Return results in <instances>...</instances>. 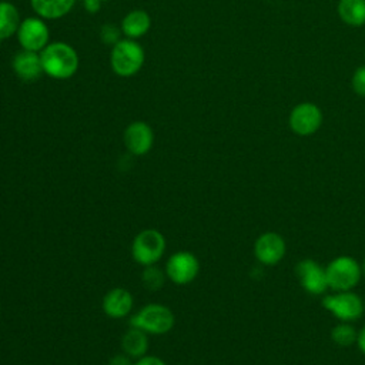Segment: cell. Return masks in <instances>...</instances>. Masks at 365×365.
<instances>
[{
  "instance_id": "7402d4cb",
  "label": "cell",
  "mask_w": 365,
  "mask_h": 365,
  "mask_svg": "<svg viewBox=\"0 0 365 365\" xmlns=\"http://www.w3.org/2000/svg\"><path fill=\"white\" fill-rule=\"evenodd\" d=\"M351 87L356 96L365 97V66H359L354 71L351 77Z\"/></svg>"
},
{
  "instance_id": "ffe728a7",
  "label": "cell",
  "mask_w": 365,
  "mask_h": 365,
  "mask_svg": "<svg viewBox=\"0 0 365 365\" xmlns=\"http://www.w3.org/2000/svg\"><path fill=\"white\" fill-rule=\"evenodd\" d=\"M165 277H167L165 272L161 271L158 267H155V264L147 265L141 271V284L147 291L155 292L163 288L165 282Z\"/></svg>"
},
{
  "instance_id": "7c38bea8",
  "label": "cell",
  "mask_w": 365,
  "mask_h": 365,
  "mask_svg": "<svg viewBox=\"0 0 365 365\" xmlns=\"http://www.w3.org/2000/svg\"><path fill=\"white\" fill-rule=\"evenodd\" d=\"M154 143V134L147 123H131L124 131V144L127 150L134 155L147 154Z\"/></svg>"
},
{
  "instance_id": "8992f818",
  "label": "cell",
  "mask_w": 365,
  "mask_h": 365,
  "mask_svg": "<svg viewBox=\"0 0 365 365\" xmlns=\"http://www.w3.org/2000/svg\"><path fill=\"white\" fill-rule=\"evenodd\" d=\"M322 305L334 317L345 322L358 319L365 308L362 299L351 291H338L336 294L327 295L322 299Z\"/></svg>"
},
{
  "instance_id": "9c48e42d",
  "label": "cell",
  "mask_w": 365,
  "mask_h": 365,
  "mask_svg": "<svg viewBox=\"0 0 365 365\" xmlns=\"http://www.w3.org/2000/svg\"><path fill=\"white\" fill-rule=\"evenodd\" d=\"M295 272L299 278L302 288L312 295H319L325 292L327 288H329L325 268H322L314 259L307 258L299 261L295 267Z\"/></svg>"
},
{
  "instance_id": "cb8c5ba5",
  "label": "cell",
  "mask_w": 365,
  "mask_h": 365,
  "mask_svg": "<svg viewBox=\"0 0 365 365\" xmlns=\"http://www.w3.org/2000/svg\"><path fill=\"white\" fill-rule=\"evenodd\" d=\"M133 365H165V362L154 355H143L137 358V361Z\"/></svg>"
},
{
  "instance_id": "44dd1931",
  "label": "cell",
  "mask_w": 365,
  "mask_h": 365,
  "mask_svg": "<svg viewBox=\"0 0 365 365\" xmlns=\"http://www.w3.org/2000/svg\"><path fill=\"white\" fill-rule=\"evenodd\" d=\"M331 338L339 346H349L356 341L358 334H356V331L352 325H349L346 322H342V324H338L332 328Z\"/></svg>"
},
{
  "instance_id": "9a60e30c",
  "label": "cell",
  "mask_w": 365,
  "mask_h": 365,
  "mask_svg": "<svg viewBox=\"0 0 365 365\" xmlns=\"http://www.w3.org/2000/svg\"><path fill=\"white\" fill-rule=\"evenodd\" d=\"M336 11L339 19L351 27L365 24V0H339Z\"/></svg>"
},
{
  "instance_id": "5bb4252c",
  "label": "cell",
  "mask_w": 365,
  "mask_h": 365,
  "mask_svg": "<svg viewBox=\"0 0 365 365\" xmlns=\"http://www.w3.org/2000/svg\"><path fill=\"white\" fill-rule=\"evenodd\" d=\"M13 68L16 74L26 83L36 81L40 77L41 71H44L41 58L36 54V51L29 50H24L14 57Z\"/></svg>"
},
{
  "instance_id": "2e32d148",
  "label": "cell",
  "mask_w": 365,
  "mask_h": 365,
  "mask_svg": "<svg viewBox=\"0 0 365 365\" xmlns=\"http://www.w3.org/2000/svg\"><path fill=\"white\" fill-rule=\"evenodd\" d=\"M121 348L123 352L127 354L130 358L143 356L148 348L147 334L138 328L130 327L121 338Z\"/></svg>"
},
{
  "instance_id": "ba28073f",
  "label": "cell",
  "mask_w": 365,
  "mask_h": 365,
  "mask_svg": "<svg viewBox=\"0 0 365 365\" xmlns=\"http://www.w3.org/2000/svg\"><path fill=\"white\" fill-rule=\"evenodd\" d=\"M200 272V262L190 251L174 252L165 264L167 278L177 285H187L192 282Z\"/></svg>"
},
{
  "instance_id": "4fadbf2b",
  "label": "cell",
  "mask_w": 365,
  "mask_h": 365,
  "mask_svg": "<svg viewBox=\"0 0 365 365\" xmlns=\"http://www.w3.org/2000/svg\"><path fill=\"white\" fill-rule=\"evenodd\" d=\"M103 311L108 318L118 319L124 318L131 312L133 308V295L125 288H113L110 289L101 302Z\"/></svg>"
},
{
  "instance_id": "8fae6325",
  "label": "cell",
  "mask_w": 365,
  "mask_h": 365,
  "mask_svg": "<svg viewBox=\"0 0 365 365\" xmlns=\"http://www.w3.org/2000/svg\"><path fill=\"white\" fill-rule=\"evenodd\" d=\"M19 41L24 50L38 51L47 46L48 29L38 19H26L17 30Z\"/></svg>"
},
{
  "instance_id": "3957f363",
  "label": "cell",
  "mask_w": 365,
  "mask_h": 365,
  "mask_svg": "<svg viewBox=\"0 0 365 365\" xmlns=\"http://www.w3.org/2000/svg\"><path fill=\"white\" fill-rule=\"evenodd\" d=\"M164 252L165 238L158 230L154 228L140 231L131 242V257L143 267L157 264Z\"/></svg>"
},
{
  "instance_id": "52a82bcc",
  "label": "cell",
  "mask_w": 365,
  "mask_h": 365,
  "mask_svg": "<svg viewBox=\"0 0 365 365\" xmlns=\"http://www.w3.org/2000/svg\"><path fill=\"white\" fill-rule=\"evenodd\" d=\"M289 128L292 133L301 137L312 135L317 133L322 124V111L321 108L309 101L297 104L289 113Z\"/></svg>"
},
{
  "instance_id": "484cf974",
  "label": "cell",
  "mask_w": 365,
  "mask_h": 365,
  "mask_svg": "<svg viewBox=\"0 0 365 365\" xmlns=\"http://www.w3.org/2000/svg\"><path fill=\"white\" fill-rule=\"evenodd\" d=\"M100 3H101V1H98V0H84V6H86V9H87L88 11H91V13H94V11H97V10H98Z\"/></svg>"
},
{
  "instance_id": "f1b7e54d",
  "label": "cell",
  "mask_w": 365,
  "mask_h": 365,
  "mask_svg": "<svg viewBox=\"0 0 365 365\" xmlns=\"http://www.w3.org/2000/svg\"><path fill=\"white\" fill-rule=\"evenodd\" d=\"M98 1H104V0H98Z\"/></svg>"
},
{
  "instance_id": "d4e9b609",
  "label": "cell",
  "mask_w": 365,
  "mask_h": 365,
  "mask_svg": "<svg viewBox=\"0 0 365 365\" xmlns=\"http://www.w3.org/2000/svg\"><path fill=\"white\" fill-rule=\"evenodd\" d=\"M133 358H130L127 354H115L110 358L108 365H133L134 362H131Z\"/></svg>"
},
{
  "instance_id": "ac0fdd59",
  "label": "cell",
  "mask_w": 365,
  "mask_h": 365,
  "mask_svg": "<svg viewBox=\"0 0 365 365\" xmlns=\"http://www.w3.org/2000/svg\"><path fill=\"white\" fill-rule=\"evenodd\" d=\"M20 27L17 9L7 1H0V41L14 34Z\"/></svg>"
},
{
  "instance_id": "4316f807",
  "label": "cell",
  "mask_w": 365,
  "mask_h": 365,
  "mask_svg": "<svg viewBox=\"0 0 365 365\" xmlns=\"http://www.w3.org/2000/svg\"><path fill=\"white\" fill-rule=\"evenodd\" d=\"M356 342H358V346H359V349L365 354V327L359 331V334H358V338H356Z\"/></svg>"
},
{
  "instance_id": "83f0119b",
  "label": "cell",
  "mask_w": 365,
  "mask_h": 365,
  "mask_svg": "<svg viewBox=\"0 0 365 365\" xmlns=\"http://www.w3.org/2000/svg\"><path fill=\"white\" fill-rule=\"evenodd\" d=\"M362 269H364V274H365V261H364V267H362Z\"/></svg>"
},
{
  "instance_id": "7a4b0ae2",
  "label": "cell",
  "mask_w": 365,
  "mask_h": 365,
  "mask_svg": "<svg viewBox=\"0 0 365 365\" xmlns=\"http://www.w3.org/2000/svg\"><path fill=\"white\" fill-rule=\"evenodd\" d=\"M174 322L173 311L161 304H148L130 318V327L154 335L167 334L174 327Z\"/></svg>"
},
{
  "instance_id": "30bf717a",
  "label": "cell",
  "mask_w": 365,
  "mask_h": 365,
  "mask_svg": "<svg viewBox=\"0 0 365 365\" xmlns=\"http://www.w3.org/2000/svg\"><path fill=\"white\" fill-rule=\"evenodd\" d=\"M287 247L284 238L277 232L261 234L254 244V254L257 259L264 265H275L285 255Z\"/></svg>"
},
{
  "instance_id": "e0dca14e",
  "label": "cell",
  "mask_w": 365,
  "mask_h": 365,
  "mask_svg": "<svg viewBox=\"0 0 365 365\" xmlns=\"http://www.w3.org/2000/svg\"><path fill=\"white\" fill-rule=\"evenodd\" d=\"M76 0H31L33 9L46 19H58L68 13Z\"/></svg>"
},
{
  "instance_id": "5b68a950",
  "label": "cell",
  "mask_w": 365,
  "mask_h": 365,
  "mask_svg": "<svg viewBox=\"0 0 365 365\" xmlns=\"http://www.w3.org/2000/svg\"><path fill=\"white\" fill-rule=\"evenodd\" d=\"M144 63V51L138 43L133 40H121L114 44L111 51L113 70L123 77L137 73Z\"/></svg>"
},
{
  "instance_id": "603a6c76",
  "label": "cell",
  "mask_w": 365,
  "mask_h": 365,
  "mask_svg": "<svg viewBox=\"0 0 365 365\" xmlns=\"http://www.w3.org/2000/svg\"><path fill=\"white\" fill-rule=\"evenodd\" d=\"M101 38L107 44H117L118 43V30L111 24H106L101 29Z\"/></svg>"
},
{
  "instance_id": "6da1fadb",
  "label": "cell",
  "mask_w": 365,
  "mask_h": 365,
  "mask_svg": "<svg viewBox=\"0 0 365 365\" xmlns=\"http://www.w3.org/2000/svg\"><path fill=\"white\" fill-rule=\"evenodd\" d=\"M43 70L54 78L71 77L78 66L77 53L66 43H51L41 51Z\"/></svg>"
},
{
  "instance_id": "277c9868",
  "label": "cell",
  "mask_w": 365,
  "mask_h": 365,
  "mask_svg": "<svg viewBox=\"0 0 365 365\" xmlns=\"http://www.w3.org/2000/svg\"><path fill=\"white\" fill-rule=\"evenodd\" d=\"M325 272L328 287L335 291H351L361 278V267L348 255L332 259L325 268Z\"/></svg>"
},
{
  "instance_id": "d6986e66",
  "label": "cell",
  "mask_w": 365,
  "mask_h": 365,
  "mask_svg": "<svg viewBox=\"0 0 365 365\" xmlns=\"http://www.w3.org/2000/svg\"><path fill=\"white\" fill-rule=\"evenodd\" d=\"M150 27V17L143 10H134L128 13L123 20V31L125 36L135 38L143 36Z\"/></svg>"
}]
</instances>
